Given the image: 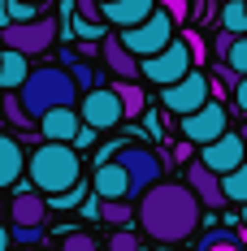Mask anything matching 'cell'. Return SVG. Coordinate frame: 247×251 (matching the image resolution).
<instances>
[{"label":"cell","mask_w":247,"mask_h":251,"mask_svg":"<svg viewBox=\"0 0 247 251\" xmlns=\"http://www.w3.org/2000/svg\"><path fill=\"white\" fill-rule=\"evenodd\" d=\"M135 217H139V226L148 229L156 243L178 247V243H187L195 234L204 208H199L195 191L187 182H152L148 191L139 195V212Z\"/></svg>","instance_id":"6da1fadb"},{"label":"cell","mask_w":247,"mask_h":251,"mask_svg":"<svg viewBox=\"0 0 247 251\" xmlns=\"http://www.w3.org/2000/svg\"><path fill=\"white\" fill-rule=\"evenodd\" d=\"M26 174H30V186L35 191L61 195V191L78 186L82 160H78L74 143H52V139H44V148H35V156L26 160Z\"/></svg>","instance_id":"7a4b0ae2"},{"label":"cell","mask_w":247,"mask_h":251,"mask_svg":"<svg viewBox=\"0 0 247 251\" xmlns=\"http://www.w3.org/2000/svg\"><path fill=\"white\" fill-rule=\"evenodd\" d=\"M18 100L30 113V122H39L48 108H61V104H74L78 100V82L70 70L61 65H44V70H30L26 82L18 87Z\"/></svg>","instance_id":"3957f363"},{"label":"cell","mask_w":247,"mask_h":251,"mask_svg":"<svg viewBox=\"0 0 247 251\" xmlns=\"http://www.w3.org/2000/svg\"><path fill=\"white\" fill-rule=\"evenodd\" d=\"M173 26H178V22H173L165 9H152V13H148V18H143L139 26H126L117 39H122L126 48H130L135 56H139V61H143V56L161 52V48H165V44L173 39Z\"/></svg>","instance_id":"277c9868"},{"label":"cell","mask_w":247,"mask_h":251,"mask_svg":"<svg viewBox=\"0 0 247 251\" xmlns=\"http://www.w3.org/2000/svg\"><path fill=\"white\" fill-rule=\"evenodd\" d=\"M113 160L130 174V195H143L152 182H161V174H165V160L152 148H139V143H117Z\"/></svg>","instance_id":"5b68a950"},{"label":"cell","mask_w":247,"mask_h":251,"mask_svg":"<svg viewBox=\"0 0 247 251\" xmlns=\"http://www.w3.org/2000/svg\"><path fill=\"white\" fill-rule=\"evenodd\" d=\"M187 70H191V48H187V39H169L161 52H152V56H143V61H139V74L152 78L156 87L178 82Z\"/></svg>","instance_id":"8992f818"},{"label":"cell","mask_w":247,"mask_h":251,"mask_svg":"<svg viewBox=\"0 0 247 251\" xmlns=\"http://www.w3.org/2000/svg\"><path fill=\"white\" fill-rule=\"evenodd\" d=\"M0 39H4V48H18V52H26V56H39V52H48L52 44H56V22H52V18L4 22Z\"/></svg>","instance_id":"52a82bcc"},{"label":"cell","mask_w":247,"mask_h":251,"mask_svg":"<svg viewBox=\"0 0 247 251\" xmlns=\"http://www.w3.org/2000/svg\"><path fill=\"white\" fill-rule=\"evenodd\" d=\"M208 100H213V82H208V74H199V70H187L178 82L161 87V104L169 113H178V117L195 113L199 104H208Z\"/></svg>","instance_id":"ba28073f"},{"label":"cell","mask_w":247,"mask_h":251,"mask_svg":"<svg viewBox=\"0 0 247 251\" xmlns=\"http://www.w3.org/2000/svg\"><path fill=\"white\" fill-rule=\"evenodd\" d=\"M230 130V117H225V108L217 100L199 104L195 113H187L182 117V139L187 143H195V148H204V143H213L217 134H225Z\"/></svg>","instance_id":"9c48e42d"},{"label":"cell","mask_w":247,"mask_h":251,"mask_svg":"<svg viewBox=\"0 0 247 251\" xmlns=\"http://www.w3.org/2000/svg\"><path fill=\"white\" fill-rule=\"evenodd\" d=\"M78 117L82 126H91V130H113V126L122 122V100H117V91L113 87H91L82 104H78Z\"/></svg>","instance_id":"30bf717a"},{"label":"cell","mask_w":247,"mask_h":251,"mask_svg":"<svg viewBox=\"0 0 247 251\" xmlns=\"http://www.w3.org/2000/svg\"><path fill=\"white\" fill-rule=\"evenodd\" d=\"M199 160L213 169V174H230V169H239L247 160V148H243V134H234V130H225L217 134L213 143H204L199 148Z\"/></svg>","instance_id":"8fae6325"},{"label":"cell","mask_w":247,"mask_h":251,"mask_svg":"<svg viewBox=\"0 0 247 251\" xmlns=\"http://www.w3.org/2000/svg\"><path fill=\"white\" fill-rule=\"evenodd\" d=\"M187 186L195 191V200L204 212H221L225 208V191H221V174H213L204 160H191L187 165Z\"/></svg>","instance_id":"7c38bea8"},{"label":"cell","mask_w":247,"mask_h":251,"mask_svg":"<svg viewBox=\"0 0 247 251\" xmlns=\"http://www.w3.org/2000/svg\"><path fill=\"white\" fill-rule=\"evenodd\" d=\"M91 191H96L100 200H130V174L117 160H100L96 177H91Z\"/></svg>","instance_id":"4fadbf2b"},{"label":"cell","mask_w":247,"mask_h":251,"mask_svg":"<svg viewBox=\"0 0 247 251\" xmlns=\"http://www.w3.org/2000/svg\"><path fill=\"white\" fill-rule=\"evenodd\" d=\"M156 9V0H100V18L109 26H139Z\"/></svg>","instance_id":"5bb4252c"},{"label":"cell","mask_w":247,"mask_h":251,"mask_svg":"<svg viewBox=\"0 0 247 251\" xmlns=\"http://www.w3.org/2000/svg\"><path fill=\"white\" fill-rule=\"evenodd\" d=\"M78 126H82V117L74 113V104L48 108V113L39 117V130H44V139H52V143H74Z\"/></svg>","instance_id":"9a60e30c"},{"label":"cell","mask_w":247,"mask_h":251,"mask_svg":"<svg viewBox=\"0 0 247 251\" xmlns=\"http://www.w3.org/2000/svg\"><path fill=\"white\" fill-rule=\"evenodd\" d=\"M9 217H13V226H44L48 200H44L39 191H18L13 203H9Z\"/></svg>","instance_id":"2e32d148"},{"label":"cell","mask_w":247,"mask_h":251,"mask_svg":"<svg viewBox=\"0 0 247 251\" xmlns=\"http://www.w3.org/2000/svg\"><path fill=\"white\" fill-rule=\"evenodd\" d=\"M100 52H104V65H109L117 78H126V82H135V78H139V56L126 48L122 39H113V35H109V39L100 44Z\"/></svg>","instance_id":"e0dca14e"},{"label":"cell","mask_w":247,"mask_h":251,"mask_svg":"<svg viewBox=\"0 0 247 251\" xmlns=\"http://www.w3.org/2000/svg\"><path fill=\"white\" fill-rule=\"evenodd\" d=\"M30 74V65H26V52L18 48H4L0 52V91H18Z\"/></svg>","instance_id":"ac0fdd59"},{"label":"cell","mask_w":247,"mask_h":251,"mask_svg":"<svg viewBox=\"0 0 247 251\" xmlns=\"http://www.w3.org/2000/svg\"><path fill=\"white\" fill-rule=\"evenodd\" d=\"M18 177H22V148L9 134H0V186H13Z\"/></svg>","instance_id":"d6986e66"},{"label":"cell","mask_w":247,"mask_h":251,"mask_svg":"<svg viewBox=\"0 0 247 251\" xmlns=\"http://www.w3.org/2000/svg\"><path fill=\"white\" fill-rule=\"evenodd\" d=\"M113 91H117V100H122V117H139V113L148 108L143 91H139V82H126V78H122V82H117Z\"/></svg>","instance_id":"ffe728a7"},{"label":"cell","mask_w":247,"mask_h":251,"mask_svg":"<svg viewBox=\"0 0 247 251\" xmlns=\"http://www.w3.org/2000/svg\"><path fill=\"white\" fill-rule=\"evenodd\" d=\"M221 191H225V203H247V160L239 169L221 174Z\"/></svg>","instance_id":"44dd1931"},{"label":"cell","mask_w":247,"mask_h":251,"mask_svg":"<svg viewBox=\"0 0 247 251\" xmlns=\"http://www.w3.org/2000/svg\"><path fill=\"white\" fill-rule=\"evenodd\" d=\"M221 30H230V35H247V4H243V0H225Z\"/></svg>","instance_id":"7402d4cb"},{"label":"cell","mask_w":247,"mask_h":251,"mask_svg":"<svg viewBox=\"0 0 247 251\" xmlns=\"http://www.w3.org/2000/svg\"><path fill=\"white\" fill-rule=\"evenodd\" d=\"M130 200H100V221L104 226H130Z\"/></svg>","instance_id":"603a6c76"},{"label":"cell","mask_w":247,"mask_h":251,"mask_svg":"<svg viewBox=\"0 0 247 251\" xmlns=\"http://www.w3.org/2000/svg\"><path fill=\"white\" fill-rule=\"evenodd\" d=\"M225 65H230L239 78L247 74V35H234V44H230V52H225Z\"/></svg>","instance_id":"cb8c5ba5"},{"label":"cell","mask_w":247,"mask_h":251,"mask_svg":"<svg viewBox=\"0 0 247 251\" xmlns=\"http://www.w3.org/2000/svg\"><path fill=\"white\" fill-rule=\"evenodd\" d=\"M4 117L13 126H22V130H30V113L22 108V100H18V91H4Z\"/></svg>","instance_id":"d4e9b609"},{"label":"cell","mask_w":247,"mask_h":251,"mask_svg":"<svg viewBox=\"0 0 247 251\" xmlns=\"http://www.w3.org/2000/svg\"><path fill=\"white\" fill-rule=\"evenodd\" d=\"M9 238H13L18 247H44V229H39V226H13V229H9Z\"/></svg>","instance_id":"484cf974"},{"label":"cell","mask_w":247,"mask_h":251,"mask_svg":"<svg viewBox=\"0 0 247 251\" xmlns=\"http://www.w3.org/2000/svg\"><path fill=\"white\" fill-rule=\"evenodd\" d=\"M143 247V243H139V234H135V229H113V238H109V251H139Z\"/></svg>","instance_id":"4316f807"},{"label":"cell","mask_w":247,"mask_h":251,"mask_svg":"<svg viewBox=\"0 0 247 251\" xmlns=\"http://www.w3.org/2000/svg\"><path fill=\"white\" fill-rule=\"evenodd\" d=\"M61 251H100L96 238L91 234H82V229H70L65 238H61Z\"/></svg>","instance_id":"83f0119b"},{"label":"cell","mask_w":247,"mask_h":251,"mask_svg":"<svg viewBox=\"0 0 247 251\" xmlns=\"http://www.w3.org/2000/svg\"><path fill=\"white\" fill-rule=\"evenodd\" d=\"M26 18H35V4H26V0H4V22H26Z\"/></svg>","instance_id":"f1b7e54d"},{"label":"cell","mask_w":247,"mask_h":251,"mask_svg":"<svg viewBox=\"0 0 247 251\" xmlns=\"http://www.w3.org/2000/svg\"><path fill=\"white\" fill-rule=\"evenodd\" d=\"M70 74H74V82L82 87V91H91V87H96V70H91V65H82V61H74V56H70Z\"/></svg>","instance_id":"f546056e"},{"label":"cell","mask_w":247,"mask_h":251,"mask_svg":"<svg viewBox=\"0 0 247 251\" xmlns=\"http://www.w3.org/2000/svg\"><path fill=\"white\" fill-rule=\"evenodd\" d=\"M182 39H187V48H191V65H199V61H204V56H208V44H204V39H199L195 30H187V35H182Z\"/></svg>","instance_id":"4dcf8cb0"},{"label":"cell","mask_w":247,"mask_h":251,"mask_svg":"<svg viewBox=\"0 0 247 251\" xmlns=\"http://www.w3.org/2000/svg\"><path fill=\"white\" fill-rule=\"evenodd\" d=\"M161 9L169 13L173 22H187V13H191V4H187V0H161Z\"/></svg>","instance_id":"1f68e13d"},{"label":"cell","mask_w":247,"mask_h":251,"mask_svg":"<svg viewBox=\"0 0 247 251\" xmlns=\"http://www.w3.org/2000/svg\"><path fill=\"white\" fill-rule=\"evenodd\" d=\"M78 200H82V182H78V186H70V191H61V195H52V203H56V208H74Z\"/></svg>","instance_id":"d6a6232c"},{"label":"cell","mask_w":247,"mask_h":251,"mask_svg":"<svg viewBox=\"0 0 247 251\" xmlns=\"http://www.w3.org/2000/svg\"><path fill=\"white\" fill-rule=\"evenodd\" d=\"M230 44H234V35H230V30H221V35L213 39V52H217V56L225 61V52H230Z\"/></svg>","instance_id":"836d02e7"},{"label":"cell","mask_w":247,"mask_h":251,"mask_svg":"<svg viewBox=\"0 0 247 251\" xmlns=\"http://www.w3.org/2000/svg\"><path fill=\"white\" fill-rule=\"evenodd\" d=\"M234 104H239V113H247V74L234 82Z\"/></svg>","instance_id":"e575fe53"},{"label":"cell","mask_w":247,"mask_h":251,"mask_svg":"<svg viewBox=\"0 0 247 251\" xmlns=\"http://www.w3.org/2000/svg\"><path fill=\"white\" fill-rule=\"evenodd\" d=\"M91 139H96V130H91V126H78V134H74V148H87Z\"/></svg>","instance_id":"d590c367"},{"label":"cell","mask_w":247,"mask_h":251,"mask_svg":"<svg viewBox=\"0 0 247 251\" xmlns=\"http://www.w3.org/2000/svg\"><path fill=\"white\" fill-rule=\"evenodd\" d=\"M191 148H195V143H187V139H182V143L173 148V160H191Z\"/></svg>","instance_id":"8d00e7d4"},{"label":"cell","mask_w":247,"mask_h":251,"mask_svg":"<svg viewBox=\"0 0 247 251\" xmlns=\"http://www.w3.org/2000/svg\"><path fill=\"white\" fill-rule=\"evenodd\" d=\"M0 251H9V229L0 226Z\"/></svg>","instance_id":"74e56055"},{"label":"cell","mask_w":247,"mask_h":251,"mask_svg":"<svg viewBox=\"0 0 247 251\" xmlns=\"http://www.w3.org/2000/svg\"><path fill=\"white\" fill-rule=\"evenodd\" d=\"M239 134H243V148H247V126H243V130H239Z\"/></svg>","instance_id":"f35d334b"},{"label":"cell","mask_w":247,"mask_h":251,"mask_svg":"<svg viewBox=\"0 0 247 251\" xmlns=\"http://www.w3.org/2000/svg\"><path fill=\"white\" fill-rule=\"evenodd\" d=\"M243 229H247V203H243Z\"/></svg>","instance_id":"ab89813d"},{"label":"cell","mask_w":247,"mask_h":251,"mask_svg":"<svg viewBox=\"0 0 247 251\" xmlns=\"http://www.w3.org/2000/svg\"><path fill=\"white\" fill-rule=\"evenodd\" d=\"M22 251H44V247H22Z\"/></svg>","instance_id":"60d3db41"},{"label":"cell","mask_w":247,"mask_h":251,"mask_svg":"<svg viewBox=\"0 0 247 251\" xmlns=\"http://www.w3.org/2000/svg\"><path fill=\"white\" fill-rule=\"evenodd\" d=\"M26 4H44V0H26Z\"/></svg>","instance_id":"b9f144b4"},{"label":"cell","mask_w":247,"mask_h":251,"mask_svg":"<svg viewBox=\"0 0 247 251\" xmlns=\"http://www.w3.org/2000/svg\"><path fill=\"white\" fill-rule=\"evenodd\" d=\"M243 4H247V0H243Z\"/></svg>","instance_id":"7bdbcfd3"},{"label":"cell","mask_w":247,"mask_h":251,"mask_svg":"<svg viewBox=\"0 0 247 251\" xmlns=\"http://www.w3.org/2000/svg\"><path fill=\"white\" fill-rule=\"evenodd\" d=\"M139 251H143V247H139Z\"/></svg>","instance_id":"ee69618b"}]
</instances>
